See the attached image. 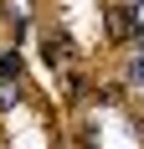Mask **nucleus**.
Here are the masks:
<instances>
[{
	"instance_id": "f257e3e1",
	"label": "nucleus",
	"mask_w": 144,
	"mask_h": 149,
	"mask_svg": "<svg viewBox=\"0 0 144 149\" xmlns=\"http://www.w3.org/2000/svg\"><path fill=\"white\" fill-rule=\"evenodd\" d=\"M10 77H21V57L5 52V57H0V82H10Z\"/></svg>"
},
{
	"instance_id": "f03ea898",
	"label": "nucleus",
	"mask_w": 144,
	"mask_h": 149,
	"mask_svg": "<svg viewBox=\"0 0 144 149\" xmlns=\"http://www.w3.org/2000/svg\"><path fill=\"white\" fill-rule=\"evenodd\" d=\"M129 82H139V88H144V52L129 62Z\"/></svg>"
}]
</instances>
